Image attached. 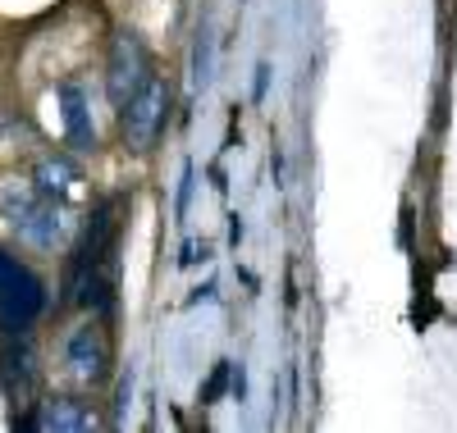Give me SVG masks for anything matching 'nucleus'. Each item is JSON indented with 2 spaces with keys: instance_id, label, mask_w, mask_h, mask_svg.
<instances>
[{
  "instance_id": "20e7f679",
  "label": "nucleus",
  "mask_w": 457,
  "mask_h": 433,
  "mask_svg": "<svg viewBox=\"0 0 457 433\" xmlns=\"http://www.w3.org/2000/svg\"><path fill=\"white\" fill-rule=\"evenodd\" d=\"M165 114H170V83L165 78H146V83L120 105V133L129 151H151L156 137L165 133Z\"/></svg>"
},
{
  "instance_id": "f257e3e1",
  "label": "nucleus",
  "mask_w": 457,
  "mask_h": 433,
  "mask_svg": "<svg viewBox=\"0 0 457 433\" xmlns=\"http://www.w3.org/2000/svg\"><path fill=\"white\" fill-rule=\"evenodd\" d=\"M120 215L124 201H101L83 228V242L69 256L64 297L69 306H87L114 315V279H120Z\"/></svg>"
},
{
  "instance_id": "2eb2a0df",
  "label": "nucleus",
  "mask_w": 457,
  "mask_h": 433,
  "mask_svg": "<svg viewBox=\"0 0 457 433\" xmlns=\"http://www.w3.org/2000/svg\"><path fill=\"white\" fill-rule=\"evenodd\" d=\"M265 78H270V69H265V64H261V69H256V87H252V96H256V101L265 96Z\"/></svg>"
},
{
  "instance_id": "4468645a",
  "label": "nucleus",
  "mask_w": 457,
  "mask_h": 433,
  "mask_svg": "<svg viewBox=\"0 0 457 433\" xmlns=\"http://www.w3.org/2000/svg\"><path fill=\"white\" fill-rule=\"evenodd\" d=\"M197 256H202V260H206V256H211V247H206V242H197V238H193V242H187V247H183V260H179V265H197Z\"/></svg>"
},
{
  "instance_id": "9b49d317",
  "label": "nucleus",
  "mask_w": 457,
  "mask_h": 433,
  "mask_svg": "<svg viewBox=\"0 0 457 433\" xmlns=\"http://www.w3.org/2000/svg\"><path fill=\"white\" fill-rule=\"evenodd\" d=\"M193 83L206 92L211 83H215V32H211V23L197 32V55H193Z\"/></svg>"
},
{
  "instance_id": "0eeeda50",
  "label": "nucleus",
  "mask_w": 457,
  "mask_h": 433,
  "mask_svg": "<svg viewBox=\"0 0 457 433\" xmlns=\"http://www.w3.org/2000/svg\"><path fill=\"white\" fill-rule=\"evenodd\" d=\"M32 187L46 196V201H69L73 192L83 187V174H79V165L69 160V155H46L42 165H37V174H32Z\"/></svg>"
},
{
  "instance_id": "6e6552de",
  "label": "nucleus",
  "mask_w": 457,
  "mask_h": 433,
  "mask_svg": "<svg viewBox=\"0 0 457 433\" xmlns=\"http://www.w3.org/2000/svg\"><path fill=\"white\" fill-rule=\"evenodd\" d=\"M0 379L10 388V402L14 406H28L32 402V388H37V356L14 338V347L0 356Z\"/></svg>"
},
{
  "instance_id": "1a4fd4ad",
  "label": "nucleus",
  "mask_w": 457,
  "mask_h": 433,
  "mask_svg": "<svg viewBox=\"0 0 457 433\" xmlns=\"http://www.w3.org/2000/svg\"><path fill=\"white\" fill-rule=\"evenodd\" d=\"M60 105H64V133L79 151H92L96 146V128H92V114H87V96L79 83H64L60 87Z\"/></svg>"
},
{
  "instance_id": "f8f14e48",
  "label": "nucleus",
  "mask_w": 457,
  "mask_h": 433,
  "mask_svg": "<svg viewBox=\"0 0 457 433\" xmlns=\"http://www.w3.org/2000/svg\"><path fill=\"white\" fill-rule=\"evenodd\" d=\"M187 196H193V165H183V178H179V219L187 215Z\"/></svg>"
},
{
  "instance_id": "7ed1b4c3",
  "label": "nucleus",
  "mask_w": 457,
  "mask_h": 433,
  "mask_svg": "<svg viewBox=\"0 0 457 433\" xmlns=\"http://www.w3.org/2000/svg\"><path fill=\"white\" fill-rule=\"evenodd\" d=\"M0 215H5V224L19 233L23 242L32 247H55L60 233H64V215L55 201H46L37 187H5L0 192Z\"/></svg>"
},
{
  "instance_id": "39448f33",
  "label": "nucleus",
  "mask_w": 457,
  "mask_h": 433,
  "mask_svg": "<svg viewBox=\"0 0 457 433\" xmlns=\"http://www.w3.org/2000/svg\"><path fill=\"white\" fill-rule=\"evenodd\" d=\"M151 78V55L137 42L133 32H114V46H110V64H105V92L114 105H124L142 83Z\"/></svg>"
},
{
  "instance_id": "ddd939ff",
  "label": "nucleus",
  "mask_w": 457,
  "mask_h": 433,
  "mask_svg": "<svg viewBox=\"0 0 457 433\" xmlns=\"http://www.w3.org/2000/svg\"><path fill=\"white\" fill-rule=\"evenodd\" d=\"M228 370H234V365H215V374H211V388L202 392V402L211 406L215 397H220V388H224V379H228Z\"/></svg>"
},
{
  "instance_id": "f03ea898",
  "label": "nucleus",
  "mask_w": 457,
  "mask_h": 433,
  "mask_svg": "<svg viewBox=\"0 0 457 433\" xmlns=\"http://www.w3.org/2000/svg\"><path fill=\"white\" fill-rule=\"evenodd\" d=\"M42 315H46V283L19 256L0 247V333L23 338V333H32V324Z\"/></svg>"
},
{
  "instance_id": "9d476101",
  "label": "nucleus",
  "mask_w": 457,
  "mask_h": 433,
  "mask_svg": "<svg viewBox=\"0 0 457 433\" xmlns=\"http://www.w3.org/2000/svg\"><path fill=\"white\" fill-rule=\"evenodd\" d=\"M37 429H96V415L87 402H73V397H51L46 406H37L32 415Z\"/></svg>"
},
{
  "instance_id": "423d86ee",
  "label": "nucleus",
  "mask_w": 457,
  "mask_h": 433,
  "mask_svg": "<svg viewBox=\"0 0 457 433\" xmlns=\"http://www.w3.org/2000/svg\"><path fill=\"white\" fill-rule=\"evenodd\" d=\"M64 365L79 383H105V374H110V333H105V324L92 320L83 329H73L69 342H64Z\"/></svg>"
}]
</instances>
